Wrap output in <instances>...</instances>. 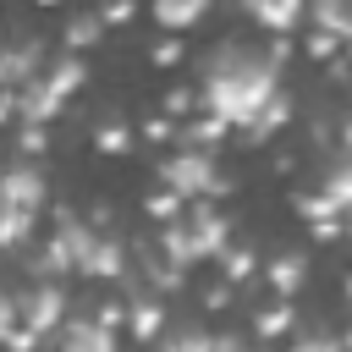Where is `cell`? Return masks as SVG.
Segmentation results:
<instances>
[{
	"label": "cell",
	"instance_id": "cell-1",
	"mask_svg": "<svg viewBox=\"0 0 352 352\" xmlns=\"http://www.w3.org/2000/svg\"><path fill=\"white\" fill-rule=\"evenodd\" d=\"M204 110L220 116V121L248 126L253 138H270V132L286 121V94H280V82H275V66L226 50V55L209 60V77H204Z\"/></svg>",
	"mask_w": 352,
	"mask_h": 352
},
{
	"label": "cell",
	"instance_id": "cell-2",
	"mask_svg": "<svg viewBox=\"0 0 352 352\" xmlns=\"http://www.w3.org/2000/svg\"><path fill=\"white\" fill-rule=\"evenodd\" d=\"M226 248V220L214 209H198V214H176V226L165 231V258L170 264H198V258H214Z\"/></svg>",
	"mask_w": 352,
	"mask_h": 352
},
{
	"label": "cell",
	"instance_id": "cell-3",
	"mask_svg": "<svg viewBox=\"0 0 352 352\" xmlns=\"http://www.w3.org/2000/svg\"><path fill=\"white\" fill-rule=\"evenodd\" d=\"M160 182L170 187V192H182V198H209V192H226V182H220V170H214V160H209V148H182L176 160H165L160 165Z\"/></svg>",
	"mask_w": 352,
	"mask_h": 352
},
{
	"label": "cell",
	"instance_id": "cell-4",
	"mask_svg": "<svg viewBox=\"0 0 352 352\" xmlns=\"http://www.w3.org/2000/svg\"><path fill=\"white\" fill-rule=\"evenodd\" d=\"M16 314L28 319V336L38 341V336H50L55 324H60V314H66V297H60V286L50 280V286H33L22 302H16Z\"/></svg>",
	"mask_w": 352,
	"mask_h": 352
},
{
	"label": "cell",
	"instance_id": "cell-5",
	"mask_svg": "<svg viewBox=\"0 0 352 352\" xmlns=\"http://www.w3.org/2000/svg\"><path fill=\"white\" fill-rule=\"evenodd\" d=\"M0 198H11V204H22V209H38V204H44V176H38L33 165H6V170H0Z\"/></svg>",
	"mask_w": 352,
	"mask_h": 352
},
{
	"label": "cell",
	"instance_id": "cell-6",
	"mask_svg": "<svg viewBox=\"0 0 352 352\" xmlns=\"http://www.w3.org/2000/svg\"><path fill=\"white\" fill-rule=\"evenodd\" d=\"M264 28H275V33H286V28H297V16H302V0H242Z\"/></svg>",
	"mask_w": 352,
	"mask_h": 352
},
{
	"label": "cell",
	"instance_id": "cell-7",
	"mask_svg": "<svg viewBox=\"0 0 352 352\" xmlns=\"http://www.w3.org/2000/svg\"><path fill=\"white\" fill-rule=\"evenodd\" d=\"M60 341H66V346H77V352H82V346H94V352H110V346H116L110 324H99V319H72Z\"/></svg>",
	"mask_w": 352,
	"mask_h": 352
},
{
	"label": "cell",
	"instance_id": "cell-8",
	"mask_svg": "<svg viewBox=\"0 0 352 352\" xmlns=\"http://www.w3.org/2000/svg\"><path fill=\"white\" fill-rule=\"evenodd\" d=\"M38 82H44V88H50V94H55V99L66 104V94H72L77 82H82V60H77V50H72L66 60H55V66H44V77H38Z\"/></svg>",
	"mask_w": 352,
	"mask_h": 352
},
{
	"label": "cell",
	"instance_id": "cell-9",
	"mask_svg": "<svg viewBox=\"0 0 352 352\" xmlns=\"http://www.w3.org/2000/svg\"><path fill=\"white\" fill-rule=\"evenodd\" d=\"M264 280H270V286H275L280 297H292V292H297V286L308 280V264H302L297 253H286V258H275V264L264 270Z\"/></svg>",
	"mask_w": 352,
	"mask_h": 352
},
{
	"label": "cell",
	"instance_id": "cell-10",
	"mask_svg": "<svg viewBox=\"0 0 352 352\" xmlns=\"http://www.w3.org/2000/svg\"><path fill=\"white\" fill-rule=\"evenodd\" d=\"M33 214H38V209H22V204L0 198V248L22 242V236H28V226H33Z\"/></svg>",
	"mask_w": 352,
	"mask_h": 352
},
{
	"label": "cell",
	"instance_id": "cell-11",
	"mask_svg": "<svg viewBox=\"0 0 352 352\" xmlns=\"http://www.w3.org/2000/svg\"><path fill=\"white\" fill-rule=\"evenodd\" d=\"M204 6H209V0H154V16H160L165 28H187V22L204 16Z\"/></svg>",
	"mask_w": 352,
	"mask_h": 352
},
{
	"label": "cell",
	"instance_id": "cell-12",
	"mask_svg": "<svg viewBox=\"0 0 352 352\" xmlns=\"http://www.w3.org/2000/svg\"><path fill=\"white\" fill-rule=\"evenodd\" d=\"M226 126H231V121H220V116H204V121H192V126H182L176 138H182V143H192V148H209L214 138H226Z\"/></svg>",
	"mask_w": 352,
	"mask_h": 352
},
{
	"label": "cell",
	"instance_id": "cell-13",
	"mask_svg": "<svg viewBox=\"0 0 352 352\" xmlns=\"http://www.w3.org/2000/svg\"><path fill=\"white\" fill-rule=\"evenodd\" d=\"M160 319H165V308H160V302H148V297H143V302H132V336H143V341H148V336H160Z\"/></svg>",
	"mask_w": 352,
	"mask_h": 352
},
{
	"label": "cell",
	"instance_id": "cell-14",
	"mask_svg": "<svg viewBox=\"0 0 352 352\" xmlns=\"http://www.w3.org/2000/svg\"><path fill=\"white\" fill-rule=\"evenodd\" d=\"M99 28H104L99 16H77V22L66 28V50H88V44L99 38Z\"/></svg>",
	"mask_w": 352,
	"mask_h": 352
},
{
	"label": "cell",
	"instance_id": "cell-15",
	"mask_svg": "<svg viewBox=\"0 0 352 352\" xmlns=\"http://www.w3.org/2000/svg\"><path fill=\"white\" fill-rule=\"evenodd\" d=\"M214 258L226 264V275H231V280H242V275H253V253H248V248H220Z\"/></svg>",
	"mask_w": 352,
	"mask_h": 352
},
{
	"label": "cell",
	"instance_id": "cell-16",
	"mask_svg": "<svg viewBox=\"0 0 352 352\" xmlns=\"http://www.w3.org/2000/svg\"><path fill=\"white\" fill-rule=\"evenodd\" d=\"M94 143H99V148H104V154H126V148H132V132H126V126H116V121H110V126H99V138H94Z\"/></svg>",
	"mask_w": 352,
	"mask_h": 352
},
{
	"label": "cell",
	"instance_id": "cell-17",
	"mask_svg": "<svg viewBox=\"0 0 352 352\" xmlns=\"http://www.w3.org/2000/svg\"><path fill=\"white\" fill-rule=\"evenodd\" d=\"M253 324H258V336H280V330H286V324H292V308H286V297H280V302H275V308H270V314H258V319H253Z\"/></svg>",
	"mask_w": 352,
	"mask_h": 352
},
{
	"label": "cell",
	"instance_id": "cell-18",
	"mask_svg": "<svg viewBox=\"0 0 352 352\" xmlns=\"http://www.w3.org/2000/svg\"><path fill=\"white\" fill-rule=\"evenodd\" d=\"M182 204H187V198H182V192H170V187H160V192L148 198V209H154L160 220H176V214H182Z\"/></svg>",
	"mask_w": 352,
	"mask_h": 352
},
{
	"label": "cell",
	"instance_id": "cell-19",
	"mask_svg": "<svg viewBox=\"0 0 352 352\" xmlns=\"http://www.w3.org/2000/svg\"><path fill=\"white\" fill-rule=\"evenodd\" d=\"M170 60H182V44H176V38H165V44L154 50V66H170Z\"/></svg>",
	"mask_w": 352,
	"mask_h": 352
},
{
	"label": "cell",
	"instance_id": "cell-20",
	"mask_svg": "<svg viewBox=\"0 0 352 352\" xmlns=\"http://www.w3.org/2000/svg\"><path fill=\"white\" fill-rule=\"evenodd\" d=\"M126 16H132V0H110V6H104V16H99V22H126Z\"/></svg>",
	"mask_w": 352,
	"mask_h": 352
},
{
	"label": "cell",
	"instance_id": "cell-21",
	"mask_svg": "<svg viewBox=\"0 0 352 352\" xmlns=\"http://www.w3.org/2000/svg\"><path fill=\"white\" fill-rule=\"evenodd\" d=\"M11 314H16V302H11V297H6V292H0V336H6V330H11Z\"/></svg>",
	"mask_w": 352,
	"mask_h": 352
},
{
	"label": "cell",
	"instance_id": "cell-22",
	"mask_svg": "<svg viewBox=\"0 0 352 352\" xmlns=\"http://www.w3.org/2000/svg\"><path fill=\"white\" fill-rule=\"evenodd\" d=\"M187 104H192V99H187V94H165V110H170V116H182V110H187Z\"/></svg>",
	"mask_w": 352,
	"mask_h": 352
},
{
	"label": "cell",
	"instance_id": "cell-23",
	"mask_svg": "<svg viewBox=\"0 0 352 352\" xmlns=\"http://www.w3.org/2000/svg\"><path fill=\"white\" fill-rule=\"evenodd\" d=\"M38 6H60V0H38Z\"/></svg>",
	"mask_w": 352,
	"mask_h": 352
}]
</instances>
